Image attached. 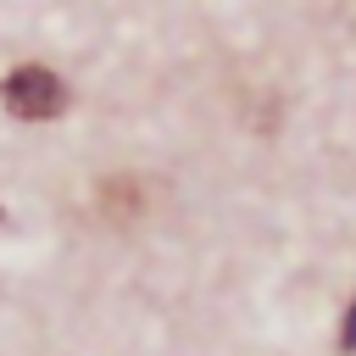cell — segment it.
I'll list each match as a JSON object with an SVG mask.
<instances>
[{"mask_svg": "<svg viewBox=\"0 0 356 356\" xmlns=\"http://www.w3.org/2000/svg\"><path fill=\"white\" fill-rule=\"evenodd\" d=\"M0 100H6L11 117L44 122V117H61V111H67V83H61L50 67H17V72L0 83Z\"/></svg>", "mask_w": 356, "mask_h": 356, "instance_id": "cell-1", "label": "cell"}, {"mask_svg": "<svg viewBox=\"0 0 356 356\" xmlns=\"http://www.w3.org/2000/svg\"><path fill=\"white\" fill-rule=\"evenodd\" d=\"M100 206H106V211H117V217H128V211H139V206H145V195H139V184H134V178H117V184H100Z\"/></svg>", "mask_w": 356, "mask_h": 356, "instance_id": "cell-2", "label": "cell"}, {"mask_svg": "<svg viewBox=\"0 0 356 356\" xmlns=\"http://www.w3.org/2000/svg\"><path fill=\"white\" fill-rule=\"evenodd\" d=\"M345 345L356 350V306H350V317H345Z\"/></svg>", "mask_w": 356, "mask_h": 356, "instance_id": "cell-3", "label": "cell"}]
</instances>
